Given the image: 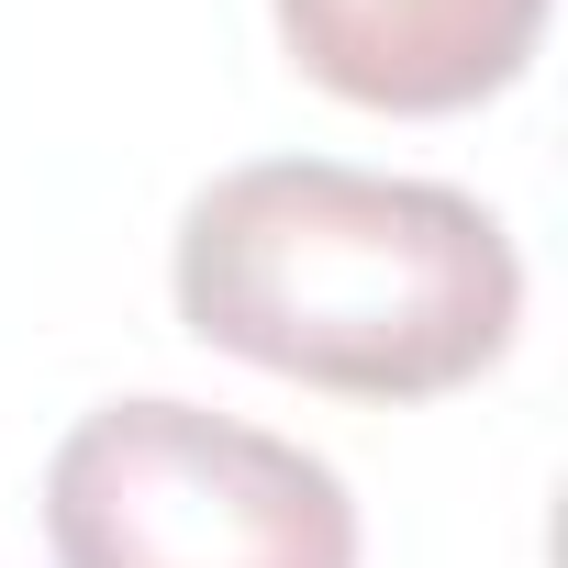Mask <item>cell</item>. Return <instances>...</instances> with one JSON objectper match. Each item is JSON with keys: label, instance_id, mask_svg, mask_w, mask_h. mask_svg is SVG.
<instances>
[{"label": "cell", "instance_id": "6da1fadb", "mask_svg": "<svg viewBox=\"0 0 568 568\" xmlns=\"http://www.w3.org/2000/svg\"><path fill=\"white\" fill-rule=\"evenodd\" d=\"M179 324L335 402L468 390L524 324V256L490 201L335 156L223 168L179 212Z\"/></svg>", "mask_w": 568, "mask_h": 568}, {"label": "cell", "instance_id": "7a4b0ae2", "mask_svg": "<svg viewBox=\"0 0 568 568\" xmlns=\"http://www.w3.org/2000/svg\"><path fill=\"white\" fill-rule=\"evenodd\" d=\"M57 568H357L346 479L201 402H101L45 468Z\"/></svg>", "mask_w": 568, "mask_h": 568}, {"label": "cell", "instance_id": "3957f363", "mask_svg": "<svg viewBox=\"0 0 568 568\" xmlns=\"http://www.w3.org/2000/svg\"><path fill=\"white\" fill-rule=\"evenodd\" d=\"M546 0H278V45L357 112H468L524 79Z\"/></svg>", "mask_w": 568, "mask_h": 568}]
</instances>
